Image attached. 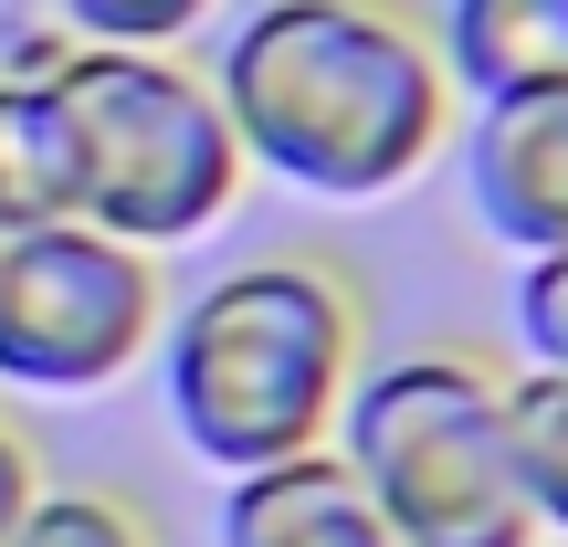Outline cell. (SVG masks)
<instances>
[{
  "label": "cell",
  "mask_w": 568,
  "mask_h": 547,
  "mask_svg": "<svg viewBox=\"0 0 568 547\" xmlns=\"http://www.w3.org/2000/svg\"><path fill=\"white\" fill-rule=\"evenodd\" d=\"M211 84L243 169L305 201H389L453 138L443 42L400 0H264L232 21Z\"/></svg>",
  "instance_id": "6da1fadb"
},
{
  "label": "cell",
  "mask_w": 568,
  "mask_h": 547,
  "mask_svg": "<svg viewBox=\"0 0 568 547\" xmlns=\"http://www.w3.org/2000/svg\"><path fill=\"white\" fill-rule=\"evenodd\" d=\"M11 547H159V537H148V516L126 506V495H105V485H42L32 506H21Z\"/></svg>",
  "instance_id": "8fae6325"
},
{
  "label": "cell",
  "mask_w": 568,
  "mask_h": 547,
  "mask_svg": "<svg viewBox=\"0 0 568 547\" xmlns=\"http://www.w3.org/2000/svg\"><path fill=\"white\" fill-rule=\"evenodd\" d=\"M347 379H358V295L316 253L232 264L159 326L169 422H180L190 464H211L222 485L326 453Z\"/></svg>",
  "instance_id": "7a4b0ae2"
},
{
  "label": "cell",
  "mask_w": 568,
  "mask_h": 547,
  "mask_svg": "<svg viewBox=\"0 0 568 547\" xmlns=\"http://www.w3.org/2000/svg\"><path fill=\"white\" fill-rule=\"evenodd\" d=\"M443 74L453 95L506 105L568 84V0H443Z\"/></svg>",
  "instance_id": "ba28073f"
},
{
  "label": "cell",
  "mask_w": 568,
  "mask_h": 547,
  "mask_svg": "<svg viewBox=\"0 0 568 547\" xmlns=\"http://www.w3.org/2000/svg\"><path fill=\"white\" fill-rule=\"evenodd\" d=\"M506 432H516V485H527L537 537L568 547V368L506 379Z\"/></svg>",
  "instance_id": "30bf717a"
},
{
  "label": "cell",
  "mask_w": 568,
  "mask_h": 547,
  "mask_svg": "<svg viewBox=\"0 0 568 547\" xmlns=\"http://www.w3.org/2000/svg\"><path fill=\"white\" fill-rule=\"evenodd\" d=\"M464 190H474V222H485L516 264L568 243V84H548V95H506V105H474Z\"/></svg>",
  "instance_id": "8992f818"
},
{
  "label": "cell",
  "mask_w": 568,
  "mask_h": 547,
  "mask_svg": "<svg viewBox=\"0 0 568 547\" xmlns=\"http://www.w3.org/2000/svg\"><path fill=\"white\" fill-rule=\"evenodd\" d=\"M222 547H400V537H389V516L368 506V485L326 443V453H295V464L232 474Z\"/></svg>",
  "instance_id": "52a82bcc"
},
{
  "label": "cell",
  "mask_w": 568,
  "mask_h": 547,
  "mask_svg": "<svg viewBox=\"0 0 568 547\" xmlns=\"http://www.w3.org/2000/svg\"><path fill=\"white\" fill-rule=\"evenodd\" d=\"M516 337H527L537 368H568V243L527 253V274H516Z\"/></svg>",
  "instance_id": "4fadbf2b"
},
{
  "label": "cell",
  "mask_w": 568,
  "mask_h": 547,
  "mask_svg": "<svg viewBox=\"0 0 568 547\" xmlns=\"http://www.w3.org/2000/svg\"><path fill=\"white\" fill-rule=\"evenodd\" d=\"M74 42H138V53H169L190 21H211L222 0H53Z\"/></svg>",
  "instance_id": "7c38bea8"
},
{
  "label": "cell",
  "mask_w": 568,
  "mask_h": 547,
  "mask_svg": "<svg viewBox=\"0 0 568 547\" xmlns=\"http://www.w3.org/2000/svg\"><path fill=\"white\" fill-rule=\"evenodd\" d=\"M326 443L368 485L400 547H537L506 379L474 347H400V358L358 368Z\"/></svg>",
  "instance_id": "3957f363"
},
{
  "label": "cell",
  "mask_w": 568,
  "mask_h": 547,
  "mask_svg": "<svg viewBox=\"0 0 568 547\" xmlns=\"http://www.w3.org/2000/svg\"><path fill=\"white\" fill-rule=\"evenodd\" d=\"M159 253L74 222L0 232V379L32 401L116 389L159 347Z\"/></svg>",
  "instance_id": "5b68a950"
},
{
  "label": "cell",
  "mask_w": 568,
  "mask_h": 547,
  "mask_svg": "<svg viewBox=\"0 0 568 547\" xmlns=\"http://www.w3.org/2000/svg\"><path fill=\"white\" fill-rule=\"evenodd\" d=\"M74 126V211L138 253L201 243L232 201H243V138L222 117V84L190 74L180 53H138V42H74L42 53Z\"/></svg>",
  "instance_id": "277c9868"
},
{
  "label": "cell",
  "mask_w": 568,
  "mask_h": 547,
  "mask_svg": "<svg viewBox=\"0 0 568 547\" xmlns=\"http://www.w3.org/2000/svg\"><path fill=\"white\" fill-rule=\"evenodd\" d=\"M74 222V126L42 74V53L21 74H0V232Z\"/></svg>",
  "instance_id": "9c48e42d"
},
{
  "label": "cell",
  "mask_w": 568,
  "mask_h": 547,
  "mask_svg": "<svg viewBox=\"0 0 568 547\" xmlns=\"http://www.w3.org/2000/svg\"><path fill=\"white\" fill-rule=\"evenodd\" d=\"M537 547H558V537H537Z\"/></svg>",
  "instance_id": "9a60e30c"
},
{
  "label": "cell",
  "mask_w": 568,
  "mask_h": 547,
  "mask_svg": "<svg viewBox=\"0 0 568 547\" xmlns=\"http://www.w3.org/2000/svg\"><path fill=\"white\" fill-rule=\"evenodd\" d=\"M32 495H42V474H32V453H21V432L0 422V547H11V527H21Z\"/></svg>",
  "instance_id": "5bb4252c"
}]
</instances>
